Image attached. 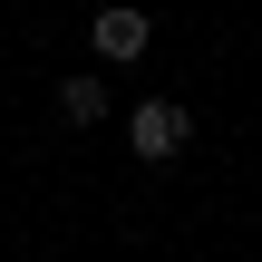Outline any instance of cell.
Returning a JSON list of instances; mask_svg holds the SVG:
<instances>
[{
    "label": "cell",
    "instance_id": "obj_3",
    "mask_svg": "<svg viewBox=\"0 0 262 262\" xmlns=\"http://www.w3.org/2000/svg\"><path fill=\"white\" fill-rule=\"evenodd\" d=\"M58 117L68 126H97L107 117V78H58Z\"/></svg>",
    "mask_w": 262,
    "mask_h": 262
},
{
    "label": "cell",
    "instance_id": "obj_1",
    "mask_svg": "<svg viewBox=\"0 0 262 262\" xmlns=\"http://www.w3.org/2000/svg\"><path fill=\"white\" fill-rule=\"evenodd\" d=\"M126 146H136L146 165H165V156L185 146V107H175V97H146V107L126 117Z\"/></svg>",
    "mask_w": 262,
    "mask_h": 262
},
{
    "label": "cell",
    "instance_id": "obj_2",
    "mask_svg": "<svg viewBox=\"0 0 262 262\" xmlns=\"http://www.w3.org/2000/svg\"><path fill=\"white\" fill-rule=\"evenodd\" d=\"M88 39H97V58H117V68H126V58H146V39H156V29H146V10H126V0H117V10H97V19H88Z\"/></svg>",
    "mask_w": 262,
    "mask_h": 262
}]
</instances>
